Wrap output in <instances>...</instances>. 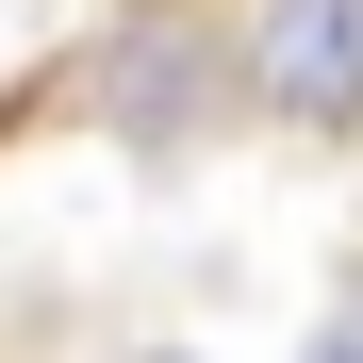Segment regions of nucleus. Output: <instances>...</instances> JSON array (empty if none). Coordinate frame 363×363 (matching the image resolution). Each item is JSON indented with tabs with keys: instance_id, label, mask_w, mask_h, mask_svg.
Returning <instances> with one entry per match:
<instances>
[{
	"instance_id": "nucleus-1",
	"label": "nucleus",
	"mask_w": 363,
	"mask_h": 363,
	"mask_svg": "<svg viewBox=\"0 0 363 363\" xmlns=\"http://www.w3.org/2000/svg\"><path fill=\"white\" fill-rule=\"evenodd\" d=\"M248 99L281 133H363V0H264L248 17Z\"/></svg>"
},
{
	"instance_id": "nucleus-2",
	"label": "nucleus",
	"mask_w": 363,
	"mask_h": 363,
	"mask_svg": "<svg viewBox=\"0 0 363 363\" xmlns=\"http://www.w3.org/2000/svg\"><path fill=\"white\" fill-rule=\"evenodd\" d=\"M314 363H363V297H330V330H314Z\"/></svg>"
},
{
	"instance_id": "nucleus-3",
	"label": "nucleus",
	"mask_w": 363,
	"mask_h": 363,
	"mask_svg": "<svg viewBox=\"0 0 363 363\" xmlns=\"http://www.w3.org/2000/svg\"><path fill=\"white\" fill-rule=\"evenodd\" d=\"M133 363H199V347H133Z\"/></svg>"
}]
</instances>
